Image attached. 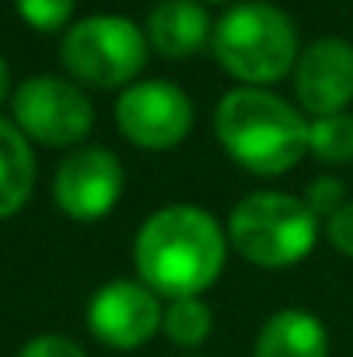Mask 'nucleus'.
I'll use <instances>...</instances> for the list:
<instances>
[{
  "instance_id": "f3484780",
  "label": "nucleus",
  "mask_w": 353,
  "mask_h": 357,
  "mask_svg": "<svg viewBox=\"0 0 353 357\" xmlns=\"http://www.w3.org/2000/svg\"><path fill=\"white\" fill-rule=\"evenodd\" d=\"M305 205L326 222L329 215H336L347 202H350V195H347V184L336 177V174H319V177H312L308 184H305Z\"/></svg>"
},
{
  "instance_id": "39448f33",
  "label": "nucleus",
  "mask_w": 353,
  "mask_h": 357,
  "mask_svg": "<svg viewBox=\"0 0 353 357\" xmlns=\"http://www.w3.org/2000/svg\"><path fill=\"white\" fill-rule=\"evenodd\" d=\"M146 28L125 14H87L63 31L59 63L70 80L94 91L132 87L149 63Z\"/></svg>"
},
{
  "instance_id": "0eeeda50",
  "label": "nucleus",
  "mask_w": 353,
  "mask_h": 357,
  "mask_svg": "<svg viewBox=\"0 0 353 357\" xmlns=\"http://www.w3.org/2000/svg\"><path fill=\"white\" fill-rule=\"evenodd\" d=\"M115 125L135 149L170 153L194 128V101L173 80H135L118 94Z\"/></svg>"
},
{
  "instance_id": "6ab92c4d",
  "label": "nucleus",
  "mask_w": 353,
  "mask_h": 357,
  "mask_svg": "<svg viewBox=\"0 0 353 357\" xmlns=\"http://www.w3.org/2000/svg\"><path fill=\"white\" fill-rule=\"evenodd\" d=\"M322 229H326V236L333 243V250L343 253L347 260H353V198L336 215H329V219L322 222Z\"/></svg>"
},
{
  "instance_id": "20e7f679",
  "label": "nucleus",
  "mask_w": 353,
  "mask_h": 357,
  "mask_svg": "<svg viewBox=\"0 0 353 357\" xmlns=\"http://www.w3.org/2000/svg\"><path fill=\"white\" fill-rule=\"evenodd\" d=\"M229 246L246 264L284 271L301 264L322 233V219L291 191H253L239 198L226 222Z\"/></svg>"
},
{
  "instance_id": "f257e3e1",
  "label": "nucleus",
  "mask_w": 353,
  "mask_h": 357,
  "mask_svg": "<svg viewBox=\"0 0 353 357\" xmlns=\"http://www.w3.org/2000/svg\"><path fill=\"white\" fill-rule=\"evenodd\" d=\"M226 226L201 205H163L139 226L132 243L135 278L159 298H191L215 288L229 260Z\"/></svg>"
},
{
  "instance_id": "aec40b11",
  "label": "nucleus",
  "mask_w": 353,
  "mask_h": 357,
  "mask_svg": "<svg viewBox=\"0 0 353 357\" xmlns=\"http://www.w3.org/2000/svg\"><path fill=\"white\" fill-rule=\"evenodd\" d=\"M14 77H10V63H7V56L0 52V108L10 101V94H14Z\"/></svg>"
},
{
  "instance_id": "2eb2a0df",
  "label": "nucleus",
  "mask_w": 353,
  "mask_h": 357,
  "mask_svg": "<svg viewBox=\"0 0 353 357\" xmlns=\"http://www.w3.org/2000/svg\"><path fill=\"white\" fill-rule=\"evenodd\" d=\"M308 156L329 167L353 163V112L308 119Z\"/></svg>"
},
{
  "instance_id": "4468645a",
  "label": "nucleus",
  "mask_w": 353,
  "mask_h": 357,
  "mask_svg": "<svg viewBox=\"0 0 353 357\" xmlns=\"http://www.w3.org/2000/svg\"><path fill=\"white\" fill-rule=\"evenodd\" d=\"M212 330H215V316H212V305L201 295L166 302V309H163V333H166V340L173 347L198 351L212 337Z\"/></svg>"
},
{
  "instance_id": "1a4fd4ad",
  "label": "nucleus",
  "mask_w": 353,
  "mask_h": 357,
  "mask_svg": "<svg viewBox=\"0 0 353 357\" xmlns=\"http://www.w3.org/2000/svg\"><path fill=\"white\" fill-rule=\"evenodd\" d=\"M163 298L139 278H115L87 302V330L111 351H139L163 330Z\"/></svg>"
},
{
  "instance_id": "a211bd4d",
  "label": "nucleus",
  "mask_w": 353,
  "mask_h": 357,
  "mask_svg": "<svg viewBox=\"0 0 353 357\" xmlns=\"http://www.w3.org/2000/svg\"><path fill=\"white\" fill-rule=\"evenodd\" d=\"M17 357H87V351L63 333H38L17 351Z\"/></svg>"
},
{
  "instance_id": "f03ea898",
  "label": "nucleus",
  "mask_w": 353,
  "mask_h": 357,
  "mask_svg": "<svg viewBox=\"0 0 353 357\" xmlns=\"http://www.w3.org/2000/svg\"><path fill=\"white\" fill-rule=\"evenodd\" d=\"M212 125L226 156L253 177H281L308 156V115L270 87L226 91Z\"/></svg>"
},
{
  "instance_id": "4be33fe9",
  "label": "nucleus",
  "mask_w": 353,
  "mask_h": 357,
  "mask_svg": "<svg viewBox=\"0 0 353 357\" xmlns=\"http://www.w3.org/2000/svg\"><path fill=\"white\" fill-rule=\"evenodd\" d=\"M187 357H201V354H187Z\"/></svg>"
},
{
  "instance_id": "9d476101",
  "label": "nucleus",
  "mask_w": 353,
  "mask_h": 357,
  "mask_svg": "<svg viewBox=\"0 0 353 357\" xmlns=\"http://www.w3.org/2000/svg\"><path fill=\"white\" fill-rule=\"evenodd\" d=\"M291 91L308 119L350 112L353 105V42L322 35L308 42L291 70Z\"/></svg>"
},
{
  "instance_id": "ddd939ff",
  "label": "nucleus",
  "mask_w": 353,
  "mask_h": 357,
  "mask_svg": "<svg viewBox=\"0 0 353 357\" xmlns=\"http://www.w3.org/2000/svg\"><path fill=\"white\" fill-rule=\"evenodd\" d=\"M35 181H38L35 146L10 119H0V219L17 215L31 202Z\"/></svg>"
},
{
  "instance_id": "7ed1b4c3",
  "label": "nucleus",
  "mask_w": 353,
  "mask_h": 357,
  "mask_svg": "<svg viewBox=\"0 0 353 357\" xmlns=\"http://www.w3.org/2000/svg\"><path fill=\"white\" fill-rule=\"evenodd\" d=\"M212 56L239 87H274L291 77L301 42L284 7L270 0H235L215 21Z\"/></svg>"
},
{
  "instance_id": "dca6fc26",
  "label": "nucleus",
  "mask_w": 353,
  "mask_h": 357,
  "mask_svg": "<svg viewBox=\"0 0 353 357\" xmlns=\"http://www.w3.org/2000/svg\"><path fill=\"white\" fill-rule=\"evenodd\" d=\"M14 10L31 31L56 35V31H66L73 24L77 0H14Z\"/></svg>"
},
{
  "instance_id": "412c9836",
  "label": "nucleus",
  "mask_w": 353,
  "mask_h": 357,
  "mask_svg": "<svg viewBox=\"0 0 353 357\" xmlns=\"http://www.w3.org/2000/svg\"><path fill=\"white\" fill-rule=\"evenodd\" d=\"M201 3H235V0H201Z\"/></svg>"
},
{
  "instance_id": "423d86ee",
  "label": "nucleus",
  "mask_w": 353,
  "mask_h": 357,
  "mask_svg": "<svg viewBox=\"0 0 353 357\" xmlns=\"http://www.w3.org/2000/svg\"><path fill=\"white\" fill-rule=\"evenodd\" d=\"M10 121L28 135L31 146L45 149H77L94 132V101L87 87L70 77L38 73L14 87Z\"/></svg>"
},
{
  "instance_id": "9b49d317",
  "label": "nucleus",
  "mask_w": 353,
  "mask_h": 357,
  "mask_svg": "<svg viewBox=\"0 0 353 357\" xmlns=\"http://www.w3.org/2000/svg\"><path fill=\"white\" fill-rule=\"evenodd\" d=\"M146 38L156 56L166 63H180L212 49L215 17L201 0H156L146 14Z\"/></svg>"
},
{
  "instance_id": "6e6552de",
  "label": "nucleus",
  "mask_w": 353,
  "mask_h": 357,
  "mask_svg": "<svg viewBox=\"0 0 353 357\" xmlns=\"http://www.w3.org/2000/svg\"><path fill=\"white\" fill-rule=\"evenodd\" d=\"M125 195V167L104 146H77L56 167L52 202L73 222H101Z\"/></svg>"
},
{
  "instance_id": "f8f14e48",
  "label": "nucleus",
  "mask_w": 353,
  "mask_h": 357,
  "mask_svg": "<svg viewBox=\"0 0 353 357\" xmlns=\"http://www.w3.org/2000/svg\"><path fill=\"white\" fill-rule=\"evenodd\" d=\"M253 357H329V330L308 309H281L260 326Z\"/></svg>"
}]
</instances>
